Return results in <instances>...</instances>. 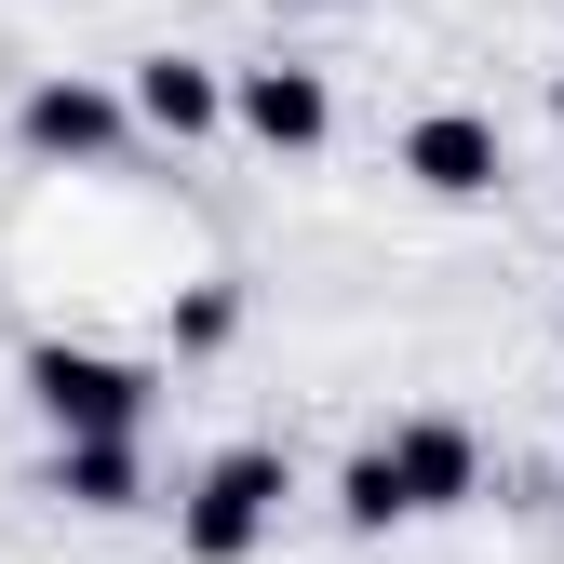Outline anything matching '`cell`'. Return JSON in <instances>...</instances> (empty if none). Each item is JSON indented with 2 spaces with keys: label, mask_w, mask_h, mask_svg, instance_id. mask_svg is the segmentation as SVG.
I'll return each mask as SVG.
<instances>
[{
  "label": "cell",
  "mask_w": 564,
  "mask_h": 564,
  "mask_svg": "<svg viewBox=\"0 0 564 564\" xmlns=\"http://www.w3.org/2000/svg\"><path fill=\"white\" fill-rule=\"evenodd\" d=\"M282 498H296L282 444H229V457H202L188 511H175V551H188V564H256V538L282 524Z\"/></svg>",
  "instance_id": "1"
},
{
  "label": "cell",
  "mask_w": 564,
  "mask_h": 564,
  "mask_svg": "<svg viewBox=\"0 0 564 564\" xmlns=\"http://www.w3.org/2000/svg\"><path fill=\"white\" fill-rule=\"evenodd\" d=\"M28 403L54 416V431H149V377L108 364V349H67V336L28 349Z\"/></svg>",
  "instance_id": "2"
},
{
  "label": "cell",
  "mask_w": 564,
  "mask_h": 564,
  "mask_svg": "<svg viewBox=\"0 0 564 564\" xmlns=\"http://www.w3.org/2000/svg\"><path fill=\"white\" fill-rule=\"evenodd\" d=\"M377 484H390V524H416V511H457L470 484H484V444L457 431V416H403V431L377 444Z\"/></svg>",
  "instance_id": "3"
},
{
  "label": "cell",
  "mask_w": 564,
  "mask_h": 564,
  "mask_svg": "<svg viewBox=\"0 0 564 564\" xmlns=\"http://www.w3.org/2000/svg\"><path fill=\"white\" fill-rule=\"evenodd\" d=\"M403 175L431 188V202H484V188L511 175V149H498L484 108H431V121H403Z\"/></svg>",
  "instance_id": "4"
},
{
  "label": "cell",
  "mask_w": 564,
  "mask_h": 564,
  "mask_svg": "<svg viewBox=\"0 0 564 564\" xmlns=\"http://www.w3.org/2000/svg\"><path fill=\"white\" fill-rule=\"evenodd\" d=\"M229 121L256 134V149H323V134H336V95H323V67H242V82H229Z\"/></svg>",
  "instance_id": "5"
},
{
  "label": "cell",
  "mask_w": 564,
  "mask_h": 564,
  "mask_svg": "<svg viewBox=\"0 0 564 564\" xmlns=\"http://www.w3.org/2000/svg\"><path fill=\"white\" fill-rule=\"evenodd\" d=\"M14 134H28L41 162H108L121 134H134V108H121V95H95V82H41V95L14 108Z\"/></svg>",
  "instance_id": "6"
},
{
  "label": "cell",
  "mask_w": 564,
  "mask_h": 564,
  "mask_svg": "<svg viewBox=\"0 0 564 564\" xmlns=\"http://www.w3.org/2000/svg\"><path fill=\"white\" fill-rule=\"evenodd\" d=\"M121 108L149 121V134H216V121H229V82H216L202 54H149V67H134V95H121Z\"/></svg>",
  "instance_id": "7"
},
{
  "label": "cell",
  "mask_w": 564,
  "mask_h": 564,
  "mask_svg": "<svg viewBox=\"0 0 564 564\" xmlns=\"http://www.w3.org/2000/svg\"><path fill=\"white\" fill-rule=\"evenodd\" d=\"M54 498H82V511H134V498H149L134 431H54Z\"/></svg>",
  "instance_id": "8"
},
{
  "label": "cell",
  "mask_w": 564,
  "mask_h": 564,
  "mask_svg": "<svg viewBox=\"0 0 564 564\" xmlns=\"http://www.w3.org/2000/svg\"><path fill=\"white\" fill-rule=\"evenodd\" d=\"M242 336V296H229V282H188V296H175V349H229Z\"/></svg>",
  "instance_id": "9"
},
{
  "label": "cell",
  "mask_w": 564,
  "mask_h": 564,
  "mask_svg": "<svg viewBox=\"0 0 564 564\" xmlns=\"http://www.w3.org/2000/svg\"><path fill=\"white\" fill-rule=\"evenodd\" d=\"M551 121H564V82H551Z\"/></svg>",
  "instance_id": "10"
}]
</instances>
